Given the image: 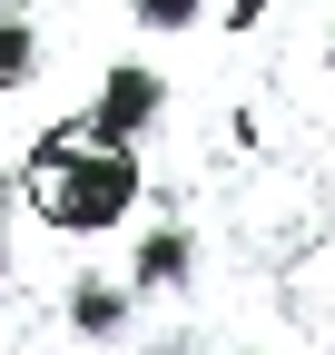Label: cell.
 Listing matches in <instances>:
<instances>
[{
    "label": "cell",
    "mask_w": 335,
    "mask_h": 355,
    "mask_svg": "<svg viewBox=\"0 0 335 355\" xmlns=\"http://www.w3.org/2000/svg\"><path fill=\"white\" fill-rule=\"evenodd\" d=\"M0 266H10V207H0Z\"/></svg>",
    "instance_id": "ba28073f"
},
{
    "label": "cell",
    "mask_w": 335,
    "mask_h": 355,
    "mask_svg": "<svg viewBox=\"0 0 335 355\" xmlns=\"http://www.w3.org/2000/svg\"><path fill=\"white\" fill-rule=\"evenodd\" d=\"M129 20H138V30H197L207 0H129Z\"/></svg>",
    "instance_id": "8992f818"
},
{
    "label": "cell",
    "mask_w": 335,
    "mask_h": 355,
    "mask_svg": "<svg viewBox=\"0 0 335 355\" xmlns=\"http://www.w3.org/2000/svg\"><path fill=\"white\" fill-rule=\"evenodd\" d=\"M188 277H197V237L178 227V217H158L148 237H129V286L138 296H178Z\"/></svg>",
    "instance_id": "3957f363"
},
{
    "label": "cell",
    "mask_w": 335,
    "mask_h": 355,
    "mask_svg": "<svg viewBox=\"0 0 335 355\" xmlns=\"http://www.w3.org/2000/svg\"><path fill=\"white\" fill-rule=\"evenodd\" d=\"M138 188H148L138 139H99L89 109L60 119V128H39L30 158H20V198H30L39 227H60V237H109V227H129V217H138Z\"/></svg>",
    "instance_id": "6da1fadb"
},
{
    "label": "cell",
    "mask_w": 335,
    "mask_h": 355,
    "mask_svg": "<svg viewBox=\"0 0 335 355\" xmlns=\"http://www.w3.org/2000/svg\"><path fill=\"white\" fill-rule=\"evenodd\" d=\"M325 69H335V30H325Z\"/></svg>",
    "instance_id": "9c48e42d"
},
{
    "label": "cell",
    "mask_w": 335,
    "mask_h": 355,
    "mask_svg": "<svg viewBox=\"0 0 335 355\" xmlns=\"http://www.w3.org/2000/svg\"><path fill=\"white\" fill-rule=\"evenodd\" d=\"M30 79H39V30H30V10L0 0V99H20Z\"/></svg>",
    "instance_id": "5b68a950"
},
{
    "label": "cell",
    "mask_w": 335,
    "mask_h": 355,
    "mask_svg": "<svg viewBox=\"0 0 335 355\" xmlns=\"http://www.w3.org/2000/svg\"><path fill=\"white\" fill-rule=\"evenodd\" d=\"M217 20H227V30H257V20H266V0H217Z\"/></svg>",
    "instance_id": "52a82bcc"
},
{
    "label": "cell",
    "mask_w": 335,
    "mask_h": 355,
    "mask_svg": "<svg viewBox=\"0 0 335 355\" xmlns=\"http://www.w3.org/2000/svg\"><path fill=\"white\" fill-rule=\"evenodd\" d=\"M158 109H168V79H158L148 60H118V69H99L89 128H99V139H148V128H158Z\"/></svg>",
    "instance_id": "7a4b0ae2"
},
{
    "label": "cell",
    "mask_w": 335,
    "mask_h": 355,
    "mask_svg": "<svg viewBox=\"0 0 335 355\" xmlns=\"http://www.w3.org/2000/svg\"><path fill=\"white\" fill-rule=\"evenodd\" d=\"M129 306H138L129 277H79V286H69V336H79V345H109L118 326H129Z\"/></svg>",
    "instance_id": "277c9868"
}]
</instances>
